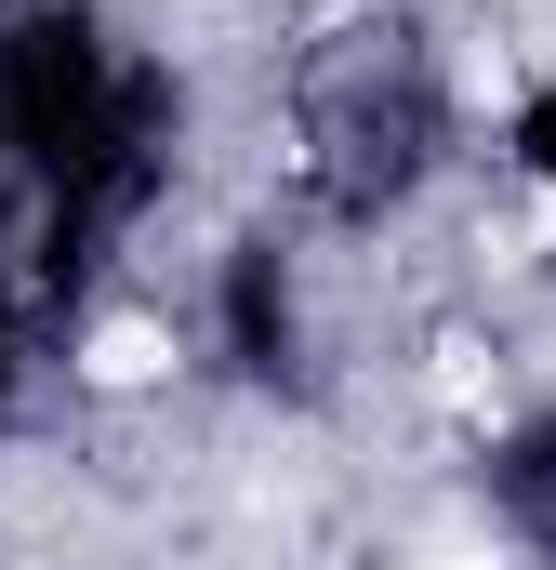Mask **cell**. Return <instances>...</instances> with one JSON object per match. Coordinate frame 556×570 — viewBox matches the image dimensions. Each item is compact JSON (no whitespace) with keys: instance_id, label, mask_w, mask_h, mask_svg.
<instances>
[{"instance_id":"6da1fadb","label":"cell","mask_w":556,"mask_h":570,"mask_svg":"<svg viewBox=\"0 0 556 570\" xmlns=\"http://www.w3.org/2000/svg\"><path fill=\"white\" fill-rule=\"evenodd\" d=\"M186 173V80L120 40L107 0H0V186L27 213L13 292L40 318H80L120 279L159 199Z\"/></svg>"},{"instance_id":"7a4b0ae2","label":"cell","mask_w":556,"mask_h":570,"mask_svg":"<svg viewBox=\"0 0 556 570\" xmlns=\"http://www.w3.org/2000/svg\"><path fill=\"white\" fill-rule=\"evenodd\" d=\"M450 146H464V107L411 13H345L291 67V173H305L318 226H398L450 173Z\"/></svg>"},{"instance_id":"3957f363","label":"cell","mask_w":556,"mask_h":570,"mask_svg":"<svg viewBox=\"0 0 556 570\" xmlns=\"http://www.w3.org/2000/svg\"><path fill=\"white\" fill-rule=\"evenodd\" d=\"M199 345H212L226 385L305 399V372H318V318H305V253H291L278 226H239V239L212 253V279H199Z\"/></svg>"},{"instance_id":"277c9868","label":"cell","mask_w":556,"mask_h":570,"mask_svg":"<svg viewBox=\"0 0 556 570\" xmlns=\"http://www.w3.org/2000/svg\"><path fill=\"white\" fill-rule=\"evenodd\" d=\"M477 491H490V518H504V544L530 570H556V412L490 438V464H477Z\"/></svg>"},{"instance_id":"5b68a950","label":"cell","mask_w":556,"mask_h":570,"mask_svg":"<svg viewBox=\"0 0 556 570\" xmlns=\"http://www.w3.org/2000/svg\"><path fill=\"white\" fill-rule=\"evenodd\" d=\"M504 173H517L530 199H556V80H530V94L504 107Z\"/></svg>"},{"instance_id":"8992f818","label":"cell","mask_w":556,"mask_h":570,"mask_svg":"<svg viewBox=\"0 0 556 570\" xmlns=\"http://www.w3.org/2000/svg\"><path fill=\"white\" fill-rule=\"evenodd\" d=\"M27 358H40V305L13 292V266H0V425L27 412Z\"/></svg>"}]
</instances>
